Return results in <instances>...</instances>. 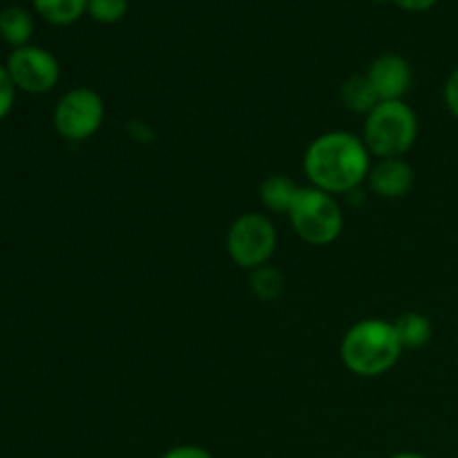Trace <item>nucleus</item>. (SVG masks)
Returning <instances> with one entry per match:
<instances>
[{"mask_svg":"<svg viewBox=\"0 0 458 458\" xmlns=\"http://www.w3.org/2000/svg\"><path fill=\"white\" fill-rule=\"evenodd\" d=\"M302 165L309 186L320 188L329 195H352L367 182L371 152L367 150L362 137L334 130L309 143Z\"/></svg>","mask_w":458,"mask_h":458,"instance_id":"1","label":"nucleus"},{"mask_svg":"<svg viewBox=\"0 0 458 458\" xmlns=\"http://www.w3.org/2000/svg\"><path fill=\"white\" fill-rule=\"evenodd\" d=\"M405 352L394 322L383 318H365L349 327L340 343L343 365L360 378H378L392 371Z\"/></svg>","mask_w":458,"mask_h":458,"instance_id":"2","label":"nucleus"},{"mask_svg":"<svg viewBox=\"0 0 458 458\" xmlns=\"http://www.w3.org/2000/svg\"><path fill=\"white\" fill-rule=\"evenodd\" d=\"M419 139V116L405 101H380L362 125V141L371 157H405Z\"/></svg>","mask_w":458,"mask_h":458,"instance_id":"3","label":"nucleus"},{"mask_svg":"<svg viewBox=\"0 0 458 458\" xmlns=\"http://www.w3.org/2000/svg\"><path fill=\"white\" fill-rule=\"evenodd\" d=\"M289 222L302 242L311 246H329L343 233L344 215L335 195L316 186H300L289 210Z\"/></svg>","mask_w":458,"mask_h":458,"instance_id":"4","label":"nucleus"},{"mask_svg":"<svg viewBox=\"0 0 458 458\" xmlns=\"http://www.w3.org/2000/svg\"><path fill=\"white\" fill-rule=\"evenodd\" d=\"M277 249V231L262 213H244L226 233L228 258L244 271H255L271 262Z\"/></svg>","mask_w":458,"mask_h":458,"instance_id":"5","label":"nucleus"},{"mask_svg":"<svg viewBox=\"0 0 458 458\" xmlns=\"http://www.w3.org/2000/svg\"><path fill=\"white\" fill-rule=\"evenodd\" d=\"M106 103L92 88H74L58 98L54 107V128L65 141L83 143L101 130Z\"/></svg>","mask_w":458,"mask_h":458,"instance_id":"6","label":"nucleus"},{"mask_svg":"<svg viewBox=\"0 0 458 458\" xmlns=\"http://www.w3.org/2000/svg\"><path fill=\"white\" fill-rule=\"evenodd\" d=\"M7 72L16 89L27 94H45L56 88L61 79V65L49 49L38 45H25L9 54Z\"/></svg>","mask_w":458,"mask_h":458,"instance_id":"7","label":"nucleus"},{"mask_svg":"<svg viewBox=\"0 0 458 458\" xmlns=\"http://www.w3.org/2000/svg\"><path fill=\"white\" fill-rule=\"evenodd\" d=\"M367 79L374 88L378 101H405L411 88V65L401 54H380L367 67Z\"/></svg>","mask_w":458,"mask_h":458,"instance_id":"8","label":"nucleus"},{"mask_svg":"<svg viewBox=\"0 0 458 458\" xmlns=\"http://www.w3.org/2000/svg\"><path fill=\"white\" fill-rule=\"evenodd\" d=\"M367 186L380 199H403L414 186V168L403 157L378 159L371 164Z\"/></svg>","mask_w":458,"mask_h":458,"instance_id":"9","label":"nucleus"},{"mask_svg":"<svg viewBox=\"0 0 458 458\" xmlns=\"http://www.w3.org/2000/svg\"><path fill=\"white\" fill-rule=\"evenodd\" d=\"M298 192L300 186L289 174H271L259 183V201L276 215H289Z\"/></svg>","mask_w":458,"mask_h":458,"instance_id":"10","label":"nucleus"},{"mask_svg":"<svg viewBox=\"0 0 458 458\" xmlns=\"http://www.w3.org/2000/svg\"><path fill=\"white\" fill-rule=\"evenodd\" d=\"M34 36V18L21 4H9L0 12V38L13 49L30 45Z\"/></svg>","mask_w":458,"mask_h":458,"instance_id":"11","label":"nucleus"},{"mask_svg":"<svg viewBox=\"0 0 458 458\" xmlns=\"http://www.w3.org/2000/svg\"><path fill=\"white\" fill-rule=\"evenodd\" d=\"M394 329H396L398 340H401L403 349H423L432 340V320L425 313L407 311L394 320Z\"/></svg>","mask_w":458,"mask_h":458,"instance_id":"12","label":"nucleus"},{"mask_svg":"<svg viewBox=\"0 0 458 458\" xmlns=\"http://www.w3.org/2000/svg\"><path fill=\"white\" fill-rule=\"evenodd\" d=\"M31 3L45 22L56 27L74 25L83 18V13H88V0H31Z\"/></svg>","mask_w":458,"mask_h":458,"instance_id":"13","label":"nucleus"},{"mask_svg":"<svg viewBox=\"0 0 458 458\" xmlns=\"http://www.w3.org/2000/svg\"><path fill=\"white\" fill-rule=\"evenodd\" d=\"M340 98H343L344 107L356 114H369L376 106H378V97H376L374 88H371L369 79L365 74L352 76L344 81L343 89H340Z\"/></svg>","mask_w":458,"mask_h":458,"instance_id":"14","label":"nucleus"},{"mask_svg":"<svg viewBox=\"0 0 458 458\" xmlns=\"http://www.w3.org/2000/svg\"><path fill=\"white\" fill-rule=\"evenodd\" d=\"M249 282L255 298H259L262 302H276L284 293V276L280 268L271 267V264H264V267L250 271Z\"/></svg>","mask_w":458,"mask_h":458,"instance_id":"15","label":"nucleus"},{"mask_svg":"<svg viewBox=\"0 0 458 458\" xmlns=\"http://www.w3.org/2000/svg\"><path fill=\"white\" fill-rule=\"evenodd\" d=\"M130 0H88V16L101 25H116L128 16Z\"/></svg>","mask_w":458,"mask_h":458,"instance_id":"16","label":"nucleus"},{"mask_svg":"<svg viewBox=\"0 0 458 458\" xmlns=\"http://www.w3.org/2000/svg\"><path fill=\"white\" fill-rule=\"evenodd\" d=\"M13 101H16V85H13L7 67L0 65V121L12 112Z\"/></svg>","mask_w":458,"mask_h":458,"instance_id":"17","label":"nucleus"},{"mask_svg":"<svg viewBox=\"0 0 458 458\" xmlns=\"http://www.w3.org/2000/svg\"><path fill=\"white\" fill-rule=\"evenodd\" d=\"M443 101H445L447 110L458 119V67L447 76L445 88H443Z\"/></svg>","mask_w":458,"mask_h":458,"instance_id":"18","label":"nucleus"},{"mask_svg":"<svg viewBox=\"0 0 458 458\" xmlns=\"http://www.w3.org/2000/svg\"><path fill=\"white\" fill-rule=\"evenodd\" d=\"M161 458H213V454L199 445H177L165 452Z\"/></svg>","mask_w":458,"mask_h":458,"instance_id":"19","label":"nucleus"},{"mask_svg":"<svg viewBox=\"0 0 458 458\" xmlns=\"http://www.w3.org/2000/svg\"><path fill=\"white\" fill-rule=\"evenodd\" d=\"M389 3H394L398 9H403V12L423 13L429 12L432 7H437L438 0H389Z\"/></svg>","mask_w":458,"mask_h":458,"instance_id":"20","label":"nucleus"},{"mask_svg":"<svg viewBox=\"0 0 458 458\" xmlns=\"http://www.w3.org/2000/svg\"><path fill=\"white\" fill-rule=\"evenodd\" d=\"M392 458H428V456L416 454V452H401V454H394Z\"/></svg>","mask_w":458,"mask_h":458,"instance_id":"21","label":"nucleus"}]
</instances>
